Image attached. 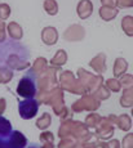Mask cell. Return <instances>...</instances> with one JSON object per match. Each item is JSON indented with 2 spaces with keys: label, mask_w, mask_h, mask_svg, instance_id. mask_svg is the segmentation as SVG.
<instances>
[{
  "label": "cell",
  "mask_w": 133,
  "mask_h": 148,
  "mask_svg": "<svg viewBox=\"0 0 133 148\" xmlns=\"http://www.w3.org/2000/svg\"><path fill=\"white\" fill-rule=\"evenodd\" d=\"M36 80L35 77H31V76H26L21 80L18 85V94L23 98H34L36 94Z\"/></svg>",
  "instance_id": "obj_1"
},
{
  "label": "cell",
  "mask_w": 133,
  "mask_h": 148,
  "mask_svg": "<svg viewBox=\"0 0 133 148\" xmlns=\"http://www.w3.org/2000/svg\"><path fill=\"white\" fill-rule=\"evenodd\" d=\"M39 102L35 98H27L19 103V113L23 119H31L38 113Z\"/></svg>",
  "instance_id": "obj_2"
}]
</instances>
